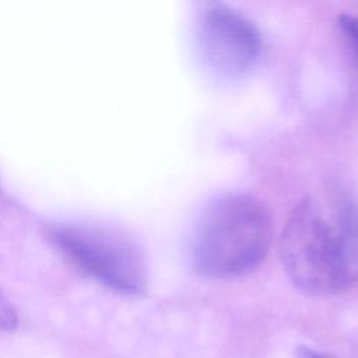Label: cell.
<instances>
[{
	"mask_svg": "<svg viewBox=\"0 0 358 358\" xmlns=\"http://www.w3.org/2000/svg\"><path fill=\"white\" fill-rule=\"evenodd\" d=\"M278 252L299 291L313 296L347 292L358 282V204L341 190L306 196L288 215Z\"/></svg>",
	"mask_w": 358,
	"mask_h": 358,
	"instance_id": "6da1fadb",
	"label": "cell"
},
{
	"mask_svg": "<svg viewBox=\"0 0 358 358\" xmlns=\"http://www.w3.org/2000/svg\"><path fill=\"white\" fill-rule=\"evenodd\" d=\"M271 241V214L260 199L224 194L200 214L190 239V260L204 277L235 278L260 266Z\"/></svg>",
	"mask_w": 358,
	"mask_h": 358,
	"instance_id": "7a4b0ae2",
	"label": "cell"
},
{
	"mask_svg": "<svg viewBox=\"0 0 358 358\" xmlns=\"http://www.w3.org/2000/svg\"><path fill=\"white\" fill-rule=\"evenodd\" d=\"M48 236L80 271L122 294L137 295L147 288V262L127 235L103 227L53 224Z\"/></svg>",
	"mask_w": 358,
	"mask_h": 358,
	"instance_id": "3957f363",
	"label": "cell"
},
{
	"mask_svg": "<svg viewBox=\"0 0 358 358\" xmlns=\"http://www.w3.org/2000/svg\"><path fill=\"white\" fill-rule=\"evenodd\" d=\"M197 42L207 66L224 77L243 76L262 52L260 31L253 21L221 3H208L201 10Z\"/></svg>",
	"mask_w": 358,
	"mask_h": 358,
	"instance_id": "277c9868",
	"label": "cell"
},
{
	"mask_svg": "<svg viewBox=\"0 0 358 358\" xmlns=\"http://www.w3.org/2000/svg\"><path fill=\"white\" fill-rule=\"evenodd\" d=\"M338 28L343 32L347 43L358 59V15L343 14L338 17Z\"/></svg>",
	"mask_w": 358,
	"mask_h": 358,
	"instance_id": "5b68a950",
	"label": "cell"
},
{
	"mask_svg": "<svg viewBox=\"0 0 358 358\" xmlns=\"http://www.w3.org/2000/svg\"><path fill=\"white\" fill-rule=\"evenodd\" d=\"M18 326V315L14 305L0 289V331H13Z\"/></svg>",
	"mask_w": 358,
	"mask_h": 358,
	"instance_id": "8992f818",
	"label": "cell"
},
{
	"mask_svg": "<svg viewBox=\"0 0 358 358\" xmlns=\"http://www.w3.org/2000/svg\"><path fill=\"white\" fill-rule=\"evenodd\" d=\"M296 357L298 358H336L333 355H329L326 352L313 350V348L306 347V345H299L296 348Z\"/></svg>",
	"mask_w": 358,
	"mask_h": 358,
	"instance_id": "52a82bcc",
	"label": "cell"
}]
</instances>
